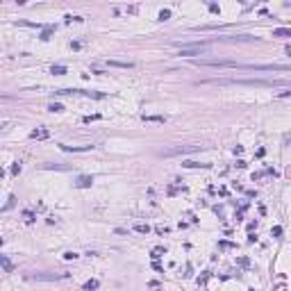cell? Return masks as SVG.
Segmentation results:
<instances>
[{
    "instance_id": "obj_1",
    "label": "cell",
    "mask_w": 291,
    "mask_h": 291,
    "mask_svg": "<svg viewBox=\"0 0 291 291\" xmlns=\"http://www.w3.org/2000/svg\"><path fill=\"white\" fill-rule=\"evenodd\" d=\"M205 46H207L205 41H202V43H189V46H182L177 55H180V57H196V55H202V52H205Z\"/></svg>"
},
{
    "instance_id": "obj_2",
    "label": "cell",
    "mask_w": 291,
    "mask_h": 291,
    "mask_svg": "<svg viewBox=\"0 0 291 291\" xmlns=\"http://www.w3.org/2000/svg\"><path fill=\"white\" fill-rule=\"evenodd\" d=\"M196 150H200V146H187V148H171L166 150V157H173V155H184V153H196Z\"/></svg>"
},
{
    "instance_id": "obj_3",
    "label": "cell",
    "mask_w": 291,
    "mask_h": 291,
    "mask_svg": "<svg viewBox=\"0 0 291 291\" xmlns=\"http://www.w3.org/2000/svg\"><path fill=\"white\" fill-rule=\"evenodd\" d=\"M64 153H86V150H94V146H59Z\"/></svg>"
},
{
    "instance_id": "obj_4",
    "label": "cell",
    "mask_w": 291,
    "mask_h": 291,
    "mask_svg": "<svg viewBox=\"0 0 291 291\" xmlns=\"http://www.w3.org/2000/svg\"><path fill=\"white\" fill-rule=\"evenodd\" d=\"M0 266L5 269V273H14V269H16V266L11 264V259L5 257V255H0Z\"/></svg>"
},
{
    "instance_id": "obj_5",
    "label": "cell",
    "mask_w": 291,
    "mask_h": 291,
    "mask_svg": "<svg viewBox=\"0 0 291 291\" xmlns=\"http://www.w3.org/2000/svg\"><path fill=\"white\" fill-rule=\"evenodd\" d=\"M91 184H94V177L91 175H80L78 177V187L80 189H86V187H91Z\"/></svg>"
},
{
    "instance_id": "obj_6",
    "label": "cell",
    "mask_w": 291,
    "mask_h": 291,
    "mask_svg": "<svg viewBox=\"0 0 291 291\" xmlns=\"http://www.w3.org/2000/svg\"><path fill=\"white\" fill-rule=\"evenodd\" d=\"M48 137H50V132L43 130V127H39V130H32V132H30V139H48Z\"/></svg>"
},
{
    "instance_id": "obj_7",
    "label": "cell",
    "mask_w": 291,
    "mask_h": 291,
    "mask_svg": "<svg viewBox=\"0 0 291 291\" xmlns=\"http://www.w3.org/2000/svg\"><path fill=\"white\" fill-rule=\"evenodd\" d=\"M107 64H109V66H114V68H132V66H134L132 62H116V59H109Z\"/></svg>"
},
{
    "instance_id": "obj_8",
    "label": "cell",
    "mask_w": 291,
    "mask_h": 291,
    "mask_svg": "<svg viewBox=\"0 0 291 291\" xmlns=\"http://www.w3.org/2000/svg\"><path fill=\"white\" fill-rule=\"evenodd\" d=\"M141 118L146 121V123H166V116H141Z\"/></svg>"
},
{
    "instance_id": "obj_9",
    "label": "cell",
    "mask_w": 291,
    "mask_h": 291,
    "mask_svg": "<svg viewBox=\"0 0 291 291\" xmlns=\"http://www.w3.org/2000/svg\"><path fill=\"white\" fill-rule=\"evenodd\" d=\"M273 37L287 39V37H291V30H287V27H277V30H273Z\"/></svg>"
},
{
    "instance_id": "obj_10",
    "label": "cell",
    "mask_w": 291,
    "mask_h": 291,
    "mask_svg": "<svg viewBox=\"0 0 291 291\" xmlns=\"http://www.w3.org/2000/svg\"><path fill=\"white\" fill-rule=\"evenodd\" d=\"M62 277H66V273L64 275H43V273H37L34 280H62Z\"/></svg>"
},
{
    "instance_id": "obj_11",
    "label": "cell",
    "mask_w": 291,
    "mask_h": 291,
    "mask_svg": "<svg viewBox=\"0 0 291 291\" xmlns=\"http://www.w3.org/2000/svg\"><path fill=\"white\" fill-rule=\"evenodd\" d=\"M134 232H139V234H148V232H150V225H146V223H137V225H134Z\"/></svg>"
},
{
    "instance_id": "obj_12",
    "label": "cell",
    "mask_w": 291,
    "mask_h": 291,
    "mask_svg": "<svg viewBox=\"0 0 291 291\" xmlns=\"http://www.w3.org/2000/svg\"><path fill=\"white\" fill-rule=\"evenodd\" d=\"M98 287H100V282H98V280H89V282H84V291H96Z\"/></svg>"
},
{
    "instance_id": "obj_13",
    "label": "cell",
    "mask_w": 291,
    "mask_h": 291,
    "mask_svg": "<svg viewBox=\"0 0 291 291\" xmlns=\"http://www.w3.org/2000/svg\"><path fill=\"white\" fill-rule=\"evenodd\" d=\"M182 166H187V168H198V166H200V168H209L212 164H198V161H182Z\"/></svg>"
},
{
    "instance_id": "obj_14",
    "label": "cell",
    "mask_w": 291,
    "mask_h": 291,
    "mask_svg": "<svg viewBox=\"0 0 291 291\" xmlns=\"http://www.w3.org/2000/svg\"><path fill=\"white\" fill-rule=\"evenodd\" d=\"M50 73H52V75H64V73H66V66L57 64V66H52V68H50Z\"/></svg>"
},
{
    "instance_id": "obj_15",
    "label": "cell",
    "mask_w": 291,
    "mask_h": 291,
    "mask_svg": "<svg viewBox=\"0 0 291 291\" xmlns=\"http://www.w3.org/2000/svg\"><path fill=\"white\" fill-rule=\"evenodd\" d=\"M48 109H50V112H57V114H59V112H64V105H62V102H50Z\"/></svg>"
},
{
    "instance_id": "obj_16",
    "label": "cell",
    "mask_w": 291,
    "mask_h": 291,
    "mask_svg": "<svg viewBox=\"0 0 291 291\" xmlns=\"http://www.w3.org/2000/svg\"><path fill=\"white\" fill-rule=\"evenodd\" d=\"M164 253H166V250H164V248H155V250H153V253H150V257H153V259L157 261V259H159V257H161V255H164Z\"/></svg>"
},
{
    "instance_id": "obj_17",
    "label": "cell",
    "mask_w": 291,
    "mask_h": 291,
    "mask_svg": "<svg viewBox=\"0 0 291 291\" xmlns=\"http://www.w3.org/2000/svg\"><path fill=\"white\" fill-rule=\"evenodd\" d=\"M171 18V9H161L159 11V21H168Z\"/></svg>"
},
{
    "instance_id": "obj_18",
    "label": "cell",
    "mask_w": 291,
    "mask_h": 291,
    "mask_svg": "<svg viewBox=\"0 0 291 291\" xmlns=\"http://www.w3.org/2000/svg\"><path fill=\"white\" fill-rule=\"evenodd\" d=\"M52 30H55V27H46V30H43V34H41V39H43V41H48V39H50Z\"/></svg>"
},
{
    "instance_id": "obj_19",
    "label": "cell",
    "mask_w": 291,
    "mask_h": 291,
    "mask_svg": "<svg viewBox=\"0 0 291 291\" xmlns=\"http://www.w3.org/2000/svg\"><path fill=\"white\" fill-rule=\"evenodd\" d=\"M91 121H100V114H91V116H84V123H91Z\"/></svg>"
},
{
    "instance_id": "obj_20",
    "label": "cell",
    "mask_w": 291,
    "mask_h": 291,
    "mask_svg": "<svg viewBox=\"0 0 291 291\" xmlns=\"http://www.w3.org/2000/svg\"><path fill=\"white\" fill-rule=\"evenodd\" d=\"M78 257V253H73V250H68V253H64V259L66 261H71V259H75Z\"/></svg>"
},
{
    "instance_id": "obj_21",
    "label": "cell",
    "mask_w": 291,
    "mask_h": 291,
    "mask_svg": "<svg viewBox=\"0 0 291 291\" xmlns=\"http://www.w3.org/2000/svg\"><path fill=\"white\" fill-rule=\"evenodd\" d=\"M23 216H25L27 221H30V223H32V221H34V214L30 212V209H25V212H23Z\"/></svg>"
},
{
    "instance_id": "obj_22",
    "label": "cell",
    "mask_w": 291,
    "mask_h": 291,
    "mask_svg": "<svg viewBox=\"0 0 291 291\" xmlns=\"http://www.w3.org/2000/svg\"><path fill=\"white\" fill-rule=\"evenodd\" d=\"M14 202H16V196H9V202L5 205V209H11V207H14Z\"/></svg>"
},
{
    "instance_id": "obj_23",
    "label": "cell",
    "mask_w": 291,
    "mask_h": 291,
    "mask_svg": "<svg viewBox=\"0 0 291 291\" xmlns=\"http://www.w3.org/2000/svg\"><path fill=\"white\" fill-rule=\"evenodd\" d=\"M18 173H21V164H14L11 166V175H18Z\"/></svg>"
},
{
    "instance_id": "obj_24",
    "label": "cell",
    "mask_w": 291,
    "mask_h": 291,
    "mask_svg": "<svg viewBox=\"0 0 291 291\" xmlns=\"http://www.w3.org/2000/svg\"><path fill=\"white\" fill-rule=\"evenodd\" d=\"M282 234V228L280 225H275V228H273V237H280Z\"/></svg>"
},
{
    "instance_id": "obj_25",
    "label": "cell",
    "mask_w": 291,
    "mask_h": 291,
    "mask_svg": "<svg viewBox=\"0 0 291 291\" xmlns=\"http://www.w3.org/2000/svg\"><path fill=\"white\" fill-rule=\"evenodd\" d=\"M0 100H9V98L7 96H0Z\"/></svg>"
},
{
    "instance_id": "obj_26",
    "label": "cell",
    "mask_w": 291,
    "mask_h": 291,
    "mask_svg": "<svg viewBox=\"0 0 291 291\" xmlns=\"http://www.w3.org/2000/svg\"><path fill=\"white\" fill-rule=\"evenodd\" d=\"M0 246H2V237H0Z\"/></svg>"
}]
</instances>
